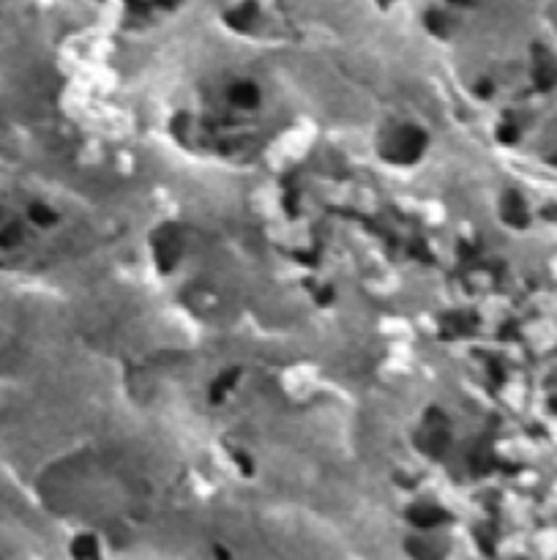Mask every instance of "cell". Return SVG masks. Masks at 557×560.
I'll use <instances>...</instances> for the list:
<instances>
[{
  "label": "cell",
  "mask_w": 557,
  "mask_h": 560,
  "mask_svg": "<svg viewBox=\"0 0 557 560\" xmlns=\"http://www.w3.org/2000/svg\"><path fill=\"white\" fill-rule=\"evenodd\" d=\"M396 151H402L399 161H413V156L423 151V137L415 129L404 126V129H399L396 135L391 137V156L396 154Z\"/></svg>",
  "instance_id": "1"
},
{
  "label": "cell",
  "mask_w": 557,
  "mask_h": 560,
  "mask_svg": "<svg viewBox=\"0 0 557 560\" xmlns=\"http://www.w3.org/2000/svg\"><path fill=\"white\" fill-rule=\"evenodd\" d=\"M230 101L232 107H238V110H251V107H257V101H260V91H257V85L254 82H232L230 85Z\"/></svg>",
  "instance_id": "2"
},
{
  "label": "cell",
  "mask_w": 557,
  "mask_h": 560,
  "mask_svg": "<svg viewBox=\"0 0 557 560\" xmlns=\"http://www.w3.org/2000/svg\"><path fill=\"white\" fill-rule=\"evenodd\" d=\"M410 522L415 527H421V530H432V527H437V525L445 522V514H442L437 505H415L410 511Z\"/></svg>",
  "instance_id": "3"
},
{
  "label": "cell",
  "mask_w": 557,
  "mask_h": 560,
  "mask_svg": "<svg viewBox=\"0 0 557 560\" xmlns=\"http://www.w3.org/2000/svg\"><path fill=\"white\" fill-rule=\"evenodd\" d=\"M503 211H505L503 216H505L508 224H514V227H524L527 224V211H524V202H522L519 194H508L505 197V208Z\"/></svg>",
  "instance_id": "4"
},
{
  "label": "cell",
  "mask_w": 557,
  "mask_h": 560,
  "mask_svg": "<svg viewBox=\"0 0 557 560\" xmlns=\"http://www.w3.org/2000/svg\"><path fill=\"white\" fill-rule=\"evenodd\" d=\"M74 558L77 560H96V552H98V544L93 536H79L77 541H74Z\"/></svg>",
  "instance_id": "5"
},
{
  "label": "cell",
  "mask_w": 557,
  "mask_h": 560,
  "mask_svg": "<svg viewBox=\"0 0 557 560\" xmlns=\"http://www.w3.org/2000/svg\"><path fill=\"white\" fill-rule=\"evenodd\" d=\"M407 549H410V555L418 560H437L440 555H435V547L432 544H426V541L421 539H413L407 541Z\"/></svg>",
  "instance_id": "6"
},
{
  "label": "cell",
  "mask_w": 557,
  "mask_h": 560,
  "mask_svg": "<svg viewBox=\"0 0 557 560\" xmlns=\"http://www.w3.org/2000/svg\"><path fill=\"white\" fill-rule=\"evenodd\" d=\"M555 77H557V72H555V66H552V60L538 63L536 79H538V85H541V88H552V85H555Z\"/></svg>",
  "instance_id": "7"
}]
</instances>
